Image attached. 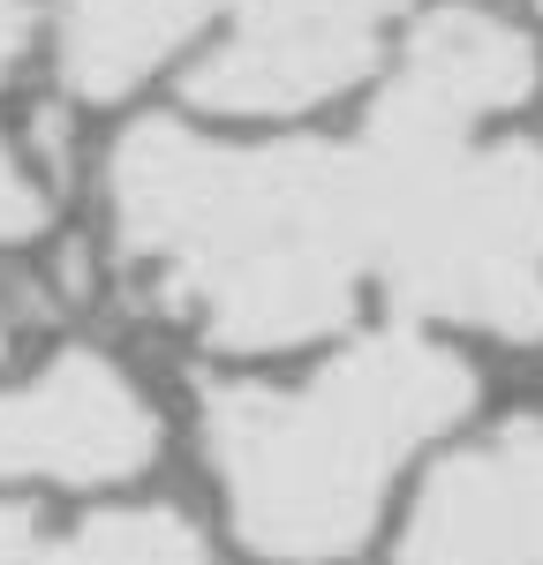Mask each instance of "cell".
Masks as SVG:
<instances>
[{
    "label": "cell",
    "instance_id": "12",
    "mask_svg": "<svg viewBox=\"0 0 543 565\" xmlns=\"http://www.w3.org/2000/svg\"><path fill=\"white\" fill-rule=\"evenodd\" d=\"M23 45H31V0H0V76L23 61Z\"/></svg>",
    "mask_w": 543,
    "mask_h": 565
},
{
    "label": "cell",
    "instance_id": "6",
    "mask_svg": "<svg viewBox=\"0 0 543 565\" xmlns=\"http://www.w3.org/2000/svg\"><path fill=\"white\" fill-rule=\"evenodd\" d=\"M401 565H543V423L453 452L407 513Z\"/></svg>",
    "mask_w": 543,
    "mask_h": 565
},
{
    "label": "cell",
    "instance_id": "7",
    "mask_svg": "<svg viewBox=\"0 0 543 565\" xmlns=\"http://www.w3.org/2000/svg\"><path fill=\"white\" fill-rule=\"evenodd\" d=\"M385 90H401L407 106L438 114L453 129H476L505 106H521L536 90V45L513 23H498L483 8H438L423 15V31L407 39V61Z\"/></svg>",
    "mask_w": 543,
    "mask_h": 565
},
{
    "label": "cell",
    "instance_id": "13",
    "mask_svg": "<svg viewBox=\"0 0 543 565\" xmlns=\"http://www.w3.org/2000/svg\"><path fill=\"white\" fill-rule=\"evenodd\" d=\"M0 362H8V317H0Z\"/></svg>",
    "mask_w": 543,
    "mask_h": 565
},
{
    "label": "cell",
    "instance_id": "2",
    "mask_svg": "<svg viewBox=\"0 0 543 565\" xmlns=\"http://www.w3.org/2000/svg\"><path fill=\"white\" fill-rule=\"evenodd\" d=\"M476 377L453 348L415 332L362 340L310 385H226L204 399V452L226 513L265 558L355 551L415 445L453 430Z\"/></svg>",
    "mask_w": 543,
    "mask_h": 565
},
{
    "label": "cell",
    "instance_id": "4",
    "mask_svg": "<svg viewBox=\"0 0 543 565\" xmlns=\"http://www.w3.org/2000/svg\"><path fill=\"white\" fill-rule=\"evenodd\" d=\"M226 45L189 76L212 114H302L377 61L401 0H226Z\"/></svg>",
    "mask_w": 543,
    "mask_h": 565
},
{
    "label": "cell",
    "instance_id": "9",
    "mask_svg": "<svg viewBox=\"0 0 543 565\" xmlns=\"http://www.w3.org/2000/svg\"><path fill=\"white\" fill-rule=\"evenodd\" d=\"M68 565H212V551L174 505H121L68 527Z\"/></svg>",
    "mask_w": 543,
    "mask_h": 565
},
{
    "label": "cell",
    "instance_id": "3",
    "mask_svg": "<svg viewBox=\"0 0 543 565\" xmlns=\"http://www.w3.org/2000/svg\"><path fill=\"white\" fill-rule=\"evenodd\" d=\"M385 90L355 136L370 271L401 309L543 340V151L491 143Z\"/></svg>",
    "mask_w": 543,
    "mask_h": 565
},
{
    "label": "cell",
    "instance_id": "11",
    "mask_svg": "<svg viewBox=\"0 0 543 565\" xmlns=\"http://www.w3.org/2000/svg\"><path fill=\"white\" fill-rule=\"evenodd\" d=\"M0 565H68V535H45L23 505H0Z\"/></svg>",
    "mask_w": 543,
    "mask_h": 565
},
{
    "label": "cell",
    "instance_id": "1",
    "mask_svg": "<svg viewBox=\"0 0 543 565\" xmlns=\"http://www.w3.org/2000/svg\"><path fill=\"white\" fill-rule=\"evenodd\" d=\"M114 234L204 348L272 354L348 324L370 271L355 143L226 151L174 121L114 143Z\"/></svg>",
    "mask_w": 543,
    "mask_h": 565
},
{
    "label": "cell",
    "instance_id": "10",
    "mask_svg": "<svg viewBox=\"0 0 543 565\" xmlns=\"http://www.w3.org/2000/svg\"><path fill=\"white\" fill-rule=\"evenodd\" d=\"M31 234H45V189L23 174V159L0 143V249L31 242Z\"/></svg>",
    "mask_w": 543,
    "mask_h": 565
},
{
    "label": "cell",
    "instance_id": "5",
    "mask_svg": "<svg viewBox=\"0 0 543 565\" xmlns=\"http://www.w3.org/2000/svg\"><path fill=\"white\" fill-rule=\"evenodd\" d=\"M159 452L151 399L91 348L53 354L31 385L0 392V482H129Z\"/></svg>",
    "mask_w": 543,
    "mask_h": 565
},
{
    "label": "cell",
    "instance_id": "8",
    "mask_svg": "<svg viewBox=\"0 0 543 565\" xmlns=\"http://www.w3.org/2000/svg\"><path fill=\"white\" fill-rule=\"evenodd\" d=\"M212 0H68L61 15V84L106 106L136 90L159 61H174L181 45L204 31Z\"/></svg>",
    "mask_w": 543,
    "mask_h": 565
}]
</instances>
